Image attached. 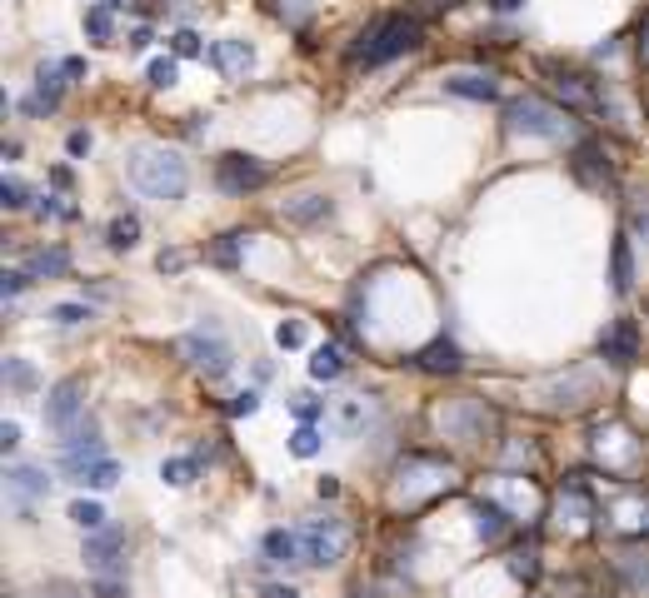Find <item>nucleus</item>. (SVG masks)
Instances as JSON below:
<instances>
[{
    "label": "nucleus",
    "instance_id": "23",
    "mask_svg": "<svg viewBox=\"0 0 649 598\" xmlns=\"http://www.w3.org/2000/svg\"><path fill=\"white\" fill-rule=\"evenodd\" d=\"M5 379H11L15 389H31L35 385V369L25 359H5Z\"/></svg>",
    "mask_w": 649,
    "mask_h": 598
},
{
    "label": "nucleus",
    "instance_id": "20",
    "mask_svg": "<svg viewBox=\"0 0 649 598\" xmlns=\"http://www.w3.org/2000/svg\"><path fill=\"white\" fill-rule=\"evenodd\" d=\"M340 369H345V364H340V349H330V344H324V349H315V359H310V374H315V379H335Z\"/></svg>",
    "mask_w": 649,
    "mask_h": 598
},
{
    "label": "nucleus",
    "instance_id": "36",
    "mask_svg": "<svg viewBox=\"0 0 649 598\" xmlns=\"http://www.w3.org/2000/svg\"><path fill=\"white\" fill-rule=\"evenodd\" d=\"M235 240H240V235H225V240H220V245H215V259H225V265H230V259H235Z\"/></svg>",
    "mask_w": 649,
    "mask_h": 598
},
{
    "label": "nucleus",
    "instance_id": "32",
    "mask_svg": "<svg viewBox=\"0 0 649 598\" xmlns=\"http://www.w3.org/2000/svg\"><path fill=\"white\" fill-rule=\"evenodd\" d=\"M629 285V255H625V245L615 249V289H625Z\"/></svg>",
    "mask_w": 649,
    "mask_h": 598
},
{
    "label": "nucleus",
    "instance_id": "19",
    "mask_svg": "<svg viewBox=\"0 0 649 598\" xmlns=\"http://www.w3.org/2000/svg\"><path fill=\"white\" fill-rule=\"evenodd\" d=\"M195 469H200L195 459H165V464H160V479L170 484V489H185V484L195 479Z\"/></svg>",
    "mask_w": 649,
    "mask_h": 598
},
{
    "label": "nucleus",
    "instance_id": "1",
    "mask_svg": "<svg viewBox=\"0 0 649 598\" xmlns=\"http://www.w3.org/2000/svg\"><path fill=\"white\" fill-rule=\"evenodd\" d=\"M415 45H420V21H410V15H379V21L360 35L350 60L355 65H385V60H395V55L415 50Z\"/></svg>",
    "mask_w": 649,
    "mask_h": 598
},
{
    "label": "nucleus",
    "instance_id": "40",
    "mask_svg": "<svg viewBox=\"0 0 649 598\" xmlns=\"http://www.w3.org/2000/svg\"><path fill=\"white\" fill-rule=\"evenodd\" d=\"M430 5H434V11H444V5H460V0H430Z\"/></svg>",
    "mask_w": 649,
    "mask_h": 598
},
{
    "label": "nucleus",
    "instance_id": "16",
    "mask_svg": "<svg viewBox=\"0 0 649 598\" xmlns=\"http://www.w3.org/2000/svg\"><path fill=\"white\" fill-rule=\"evenodd\" d=\"M605 354H609L615 364H629V359H635V330H629V324H619V330L605 340Z\"/></svg>",
    "mask_w": 649,
    "mask_h": 598
},
{
    "label": "nucleus",
    "instance_id": "18",
    "mask_svg": "<svg viewBox=\"0 0 649 598\" xmlns=\"http://www.w3.org/2000/svg\"><path fill=\"white\" fill-rule=\"evenodd\" d=\"M135 240H141V220H135V214H120V220L110 224V249H130Z\"/></svg>",
    "mask_w": 649,
    "mask_h": 598
},
{
    "label": "nucleus",
    "instance_id": "25",
    "mask_svg": "<svg viewBox=\"0 0 649 598\" xmlns=\"http://www.w3.org/2000/svg\"><path fill=\"white\" fill-rule=\"evenodd\" d=\"M170 45H175V55H180V60H190V55H206V45H200V35H195V31H180Z\"/></svg>",
    "mask_w": 649,
    "mask_h": 598
},
{
    "label": "nucleus",
    "instance_id": "9",
    "mask_svg": "<svg viewBox=\"0 0 649 598\" xmlns=\"http://www.w3.org/2000/svg\"><path fill=\"white\" fill-rule=\"evenodd\" d=\"M335 558H340V539H324V529H305L300 534V564L324 568V564H335Z\"/></svg>",
    "mask_w": 649,
    "mask_h": 598
},
{
    "label": "nucleus",
    "instance_id": "34",
    "mask_svg": "<svg viewBox=\"0 0 649 598\" xmlns=\"http://www.w3.org/2000/svg\"><path fill=\"white\" fill-rule=\"evenodd\" d=\"M65 150H70V155H86V150H90V135H86V130H70V140H65Z\"/></svg>",
    "mask_w": 649,
    "mask_h": 598
},
{
    "label": "nucleus",
    "instance_id": "17",
    "mask_svg": "<svg viewBox=\"0 0 649 598\" xmlns=\"http://www.w3.org/2000/svg\"><path fill=\"white\" fill-rule=\"evenodd\" d=\"M420 364L425 369H444L450 374V369H460V349H454V344H430V349L420 354Z\"/></svg>",
    "mask_w": 649,
    "mask_h": 598
},
{
    "label": "nucleus",
    "instance_id": "2",
    "mask_svg": "<svg viewBox=\"0 0 649 598\" xmlns=\"http://www.w3.org/2000/svg\"><path fill=\"white\" fill-rule=\"evenodd\" d=\"M130 180L141 185L151 200H180L185 195V165L175 160L170 150H135V160H130Z\"/></svg>",
    "mask_w": 649,
    "mask_h": 598
},
{
    "label": "nucleus",
    "instance_id": "7",
    "mask_svg": "<svg viewBox=\"0 0 649 598\" xmlns=\"http://www.w3.org/2000/svg\"><path fill=\"white\" fill-rule=\"evenodd\" d=\"M120 548H125V534L120 529H100V534H90V544H86V558H90V568L96 574H105V578H115V568H120Z\"/></svg>",
    "mask_w": 649,
    "mask_h": 598
},
{
    "label": "nucleus",
    "instance_id": "24",
    "mask_svg": "<svg viewBox=\"0 0 649 598\" xmlns=\"http://www.w3.org/2000/svg\"><path fill=\"white\" fill-rule=\"evenodd\" d=\"M499 529H505V513H499L495 503H480V534H485V539H495Z\"/></svg>",
    "mask_w": 649,
    "mask_h": 598
},
{
    "label": "nucleus",
    "instance_id": "10",
    "mask_svg": "<svg viewBox=\"0 0 649 598\" xmlns=\"http://www.w3.org/2000/svg\"><path fill=\"white\" fill-rule=\"evenodd\" d=\"M5 479H11V494H15V499H25V503L50 494V479H45L41 469H11Z\"/></svg>",
    "mask_w": 649,
    "mask_h": 598
},
{
    "label": "nucleus",
    "instance_id": "22",
    "mask_svg": "<svg viewBox=\"0 0 649 598\" xmlns=\"http://www.w3.org/2000/svg\"><path fill=\"white\" fill-rule=\"evenodd\" d=\"M290 448H295V459H315V454H320V434H315V429H295Z\"/></svg>",
    "mask_w": 649,
    "mask_h": 598
},
{
    "label": "nucleus",
    "instance_id": "12",
    "mask_svg": "<svg viewBox=\"0 0 649 598\" xmlns=\"http://www.w3.org/2000/svg\"><path fill=\"white\" fill-rule=\"evenodd\" d=\"M265 554H270L275 564H300V534L270 529V534H265Z\"/></svg>",
    "mask_w": 649,
    "mask_h": 598
},
{
    "label": "nucleus",
    "instance_id": "37",
    "mask_svg": "<svg viewBox=\"0 0 649 598\" xmlns=\"http://www.w3.org/2000/svg\"><path fill=\"white\" fill-rule=\"evenodd\" d=\"M15 444H21V424H5L0 429V448H15Z\"/></svg>",
    "mask_w": 649,
    "mask_h": 598
},
{
    "label": "nucleus",
    "instance_id": "38",
    "mask_svg": "<svg viewBox=\"0 0 649 598\" xmlns=\"http://www.w3.org/2000/svg\"><path fill=\"white\" fill-rule=\"evenodd\" d=\"M489 5H495V11H519L525 0H489Z\"/></svg>",
    "mask_w": 649,
    "mask_h": 598
},
{
    "label": "nucleus",
    "instance_id": "35",
    "mask_svg": "<svg viewBox=\"0 0 649 598\" xmlns=\"http://www.w3.org/2000/svg\"><path fill=\"white\" fill-rule=\"evenodd\" d=\"M295 414H300V419H315V414H320V404H315L310 394H300V399H295Z\"/></svg>",
    "mask_w": 649,
    "mask_h": 598
},
{
    "label": "nucleus",
    "instance_id": "15",
    "mask_svg": "<svg viewBox=\"0 0 649 598\" xmlns=\"http://www.w3.org/2000/svg\"><path fill=\"white\" fill-rule=\"evenodd\" d=\"M70 523H80L86 534H100V529H105V509L90 503V499H76V503H70Z\"/></svg>",
    "mask_w": 649,
    "mask_h": 598
},
{
    "label": "nucleus",
    "instance_id": "30",
    "mask_svg": "<svg viewBox=\"0 0 649 598\" xmlns=\"http://www.w3.org/2000/svg\"><path fill=\"white\" fill-rule=\"evenodd\" d=\"M300 340H305V334H300V324H280V330H275V344H280V349H295Z\"/></svg>",
    "mask_w": 649,
    "mask_h": 598
},
{
    "label": "nucleus",
    "instance_id": "3",
    "mask_svg": "<svg viewBox=\"0 0 649 598\" xmlns=\"http://www.w3.org/2000/svg\"><path fill=\"white\" fill-rule=\"evenodd\" d=\"M180 354L195 364L200 374H210V379H220V374L230 369V344H225V334L215 330V324H200V330H190L180 340Z\"/></svg>",
    "mask_w": 649,
    "mask_h": 598
},
{
    "label": "nucleus",
    "instance_id": "29",
    "mask_svg": "<svg viewBox=\"0 0 649 598\" xmlns=\"http://www.w3.org/2000/svg\"><path fill=\"white\" fill-rule=\"evenodd\" d=\"M0 200H5V210H21V204H25V185L21 180H5V185H0Z\"/></svg>",
    "mask_w": 649,
    "mask_h": 598
},
{
    "label": "nucleus",
    "instance_id": "21",
    "mask_svg": "<svg viewBox=\"0 0 649 598\" xmlns=\"http://www.w3.org/2000/svg\"><path fill=\"white\" fill-rule=\"evenodd\" d=\"M175 75H180V65H175L170 55L151 60V86H155V90H170V86H175Z\"/></svg>",
    "mask_w": 649,
    "mask_h": 598
},
{
    "label": "nucleus",
    "instance_id": "31",
    "mask_svg": "<svg viewBox=\"0 0 649 598\" xmlns=\"http://www.w3.org/2000/svg\"><path fill=\"white\" fill-rule=\"evenodd\" d=\"M255 409H260V394H235L230 414H235V419H245V414H255Z\"/></svg>",
    "mask_w": 649,
    "mask_h": 598
},
{
    "label": "nucleus",
    "instance_id": "41",
    "mask_svg": "<svg viewBox=\"0 0 649 598\" xmlns=\"http://www.w3.org/2000/svg\"><path fill=\"white\" fill-rule=\"evenodd\" d=\"M110 5H135V0H110Z\"/></svg>",
    "mask_w": 649,
    "mask_h": 598
},
{
    "label": "nucleus",
    "instance_id": "4",
    "mask_svg": "<svg viewBox=\"0 0 649 598\" xmlns=\"http://www.w3.org/2000/svg\"><path fill=\"white\" fill-rule=\"evenodd\" d=\"M80 409H86V385L80 379H60V385L50 389V399H45V424L55 429V434H76V419Z\"/></svg>",
    "mask_w": 649,
    "mask_h": 598
},
{
    "label": "nucleus",
    "instance_id": "6",
    "mask_svg": "<svg viewBox=\"0 0 649 598\" xmlns=\"http://www.w3.org/2000/svg\"><path fill=\"white\" fill-rule=\"evenodd\" d=\"M265 165L255 160V155H225V160L215 165V180H220V190H230V195H245V190H260L265 185Z\"/></svg>",
    "mask_w": 649,
    "mask_h": 598
},
{
    "label": "nucleus",
    "instance_id": "39",
    "mask_svg": "<svg viewBox=\"0 0 649 598\" xmlns=\"http://www.w3.org/2000/svg\"><path fill=\"white\" fill-rule=\"evenodd\" d=\"M265 598H300L295 588H265Z\"/></svg>",
    "mask_w": 649,
    "mask_h": 598
},
{
    "label": "nucleus",
    "instance_id": "5",
    "mask_svg": "<svg viewBox=\"0 0 649 598\" xmlns=\"http://www.w3.org/2000/svg\"><path fill=\"white\" fill-rule=\"evenodd\" d=\"M509 130H530V135L560 140L564 130H570V120H564L560 110L540 105V100H519V105H509Z\"/></svg>",
    "mask_w": 649,
    "mask_h": 598
},
{
    "label": "nucleus",
    "instance_id": "33",
    "mask_svg": "<svg viewBox=\"0 0 649 598\" xmlns=\"http://www.w3.org/2000/svg\"><path fill=\"white\" fill-rule=\"evenodd\" d=\"M96 598H125V584H115V578H100V584H96Z\"/></svg>",
    "mask_w": 649,
    "mask_h": 598
},
{
    "label": "nucleus",
    "instance_id": "26",
    "mask_svg": "<svg viewBox=\"0 0 649 598\" xmlns=\"http://www.w3.org/2000/svg\"><path fill=\"white\" fill-rule=\"evenodd\" d=\"M86 31L96 35V41H110V11L105 5H96V11L86 15Z\"/></svg>",
    "mask_w": 649,
    "mask_h": 598
},
{
    "label": "nucleus",
    "instance_id": "28",
    "mask_svg": "<svg viewBox=\"0 0 649 598\" xmlns=\"http://www.w3.org/2000/svg\"><path fill=\"white\" fill-rule=\"evenodd\" d=\"M25 285H31V275H25V269H5V279H0V294H5V299H15Z\"/></svg>",
    "mask_w": 649,
    "mask_h": 598
},
{
    "label": "nucleus",
    "instance_id": "11",
    "mask_svg": "<svg viewBox=\"0 0 649 598\" xmlns=\"http://www.w3.org/2000/svg\"><path fill=\"white\" fill-rule=\"evenodd\" d=\"M444 90L450 95H470V100H495L499 86L489 80V75H454V80H444Z\"/></svg>",
    "mask_w": 649,
    "mask_h": 598
},
{
    "label": "nucleus",
    "instance_id": "8",
    "mask_svg": "<svg viewBox=\"0 0 649 598\" xmlns=\"http://www.w3.org/2000/svg\"><path fill=\"white\" fill-rule=\"evenodd\" d=\"M206 60L215 65V70H225V75H245L250 65H255V50H250L245 41H220V45L206 50Z\"/></svg>",
    "mask_w": 649,
    "mask_h": 598
},
{
    "label": "nucleus",
    "instance_id": "27",
    "mask_svg": "<svg viewBox=\"0 0 649 598\" xmlns=\"http://www.w3.org/2000/svg\"><path fill=\"white\" fill-rule=\"evenodd\" d=\"M50 320L55 324H80V320H90V310H86V304H55Z\"/></svg>",
    "mask_w": 649,
    "mask_h": 598
},
{
    "label": "nucleus",
    "instance_id": "13",
    "mask_svg": "<svg viewBox=\"0 0 649 598\" xmlns=\"http://www.w3.org/2000/svg\"><path fill=\"white\" fill-rule=\"evenodd\" d=\"M76 484H86V489H115L120 484V464L115 459H96L90 469L76 474Z\"/></svg>",
    "mask_w": 649,
    "mask_h": 598
},
{
    "label": "nucleus",
    "instance_id": "14",
    "mask_svg": "<svg viewBox=\"0 0 649 598\" xmlns=\"http://www.w3.org/2000/svg\"><path fill=\"white\" fill-rule=\"evenodd\" d=\"M70 269V255L65 249H41V255H31V265H25V275H65Z\"/></svg>",
    "mask_w": 649,
    "mask_h": 598
}]
</instances>
